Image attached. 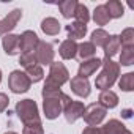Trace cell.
Segmentation results:
<instances>
[{
    "mask_svg": "<svg viewBox=\"0 0 134 134\" xmlns=\"http://www.w3.org/2000/svg\"><path fill=\"white\" fill-rule=\"evenodd\" d=\"M43 95V109L44 115L47 120H55L62 112L63 107L71 101L68 95H65L62 90H54V92H41Z\"/></svg>",
    "mask_w": 134,
    "mask_h": 134,
    "instance_id": "1",
    "label": "cell"
},
{
    "mask_svg": "<svg viewBox=\"0 0 134 134\" xmlns=\"http://www.w3.org/2000/svg\"><path fill=\"white\" fill-rule=\"evenodd\" d=\"M101 66L103 70L101 73L96 76V81H95V85L98 90L104 92V90H110V87L115 84L117 77L120 76V65L115 63L112 58H103L101 60Z\"/></svg>",
    "mask_w": 134,
    "mask_h": 134,
    "instance_id": "2",
    "label": "cell"
},
{
    "mask_svg": "<svg viewBox=\"0 0 134 134\" xmlns=\"http://www.w3.org/2000/svg\"><path fill=\"white\" fill-rule=\"evenodd\" d=\"M70 79V71L66 70V66L60 62H52L51 63V70L49 74L46 77L43 92H54V90H60V87L68 82Z\"/></svg>",
    "mask_w": 134,
    "mask_h": 134,
    "instance_id": "3",
    "label": "cell"
},
{
    "mask_svg": "<svg viewBox=\"0 0 134 134\" xmlns=\"http://www.w3.org/2000/svg\"><path fill=\"white\" fill-rule=\"evenodd\" d=\"M16 115L19 117V120L24 125H30V123H40V110L38 106L33 99H22L16 104Z\"/></svg>",
    "mask_w": 134,
    "mask_h": 134,
    "instance_id": "4",
    "label": "cell"
},
{
    "mask_svg": "<svg viewBox=\"0 0 134 134\" xmlns=\"http://www.w3.org/2000/svg\"><path fill=\"white\" fill-rule=\"evenodd\" d=\"M30 85H32V82L24 71H21V70L11 71V74L8 77V87L13 93H25V92H29Z\"/></svg>",
    "mask_w": 134,
    "mask_h": 134,
    "instance_id": "5",
    "label": "cell"
},
{
    "mask_svg": "<svg viewBox=\"0 0 134 134\" xmlns=\"http://www.w3.org/2000/svg\"><path fill=\"white\" fill-rule=\"evenodd\" d=\"M106 114H107V110H106L101 104L93 103V104H90V106L85 107L82 117H84V120H85V123H87L88 126H98V125L106 118Z\"/></svg>",
    "mask_w": 134,
    "mask_h": 134,
    "instance_id": "6",
    "label": "cell"
},
{
    "mask_svg": "<svg viewBox=\"0 0 134 134\" xmlns=\"http://www.w3.org/2000/svg\"><path fill=\"white\" fill-rule=\"evenodd\" d=\"M21 18H22V10L16 8V10L10 11L2 21H0V38L8 35V33H11V30H14V27L18 25Z\"/></svg>",
    "mask_w": 134,
    "mask_h": 134,
    "instance_id": "7",
    "label": "cell"
},
{
    "mask_svg": "<svg viewBox=\"0 0 134 134\" xmlns=\"http://www.w3.org/2000/svg\"><path fill=\"white\" fill-rule=\"evenodd\" d=\"M35 57L38 65H51L54 62V47L51 43L40 41L35 49Z\"/></svg>",
    "mask_w": 134,
    "mask_h": 134,
    "instance_id": "8",
    "label": "cell"
},
{
    "mask_svg": "<svg viewBox=\"0 0 134 134\" xmlns=\"http://www.w3.org/2000/svg\"><path fill=\"white\" fill-rule=\"evenodd\" d=\"M19 43H21V52L22 54H32V52H35V49L40 43V38L35 32L25 30L22 35H19Z\"/></svg>",
    "mask_w": 134,
    "mask_h": 134,
    "instance_id": "9",
    "label": "cell"
},
{
    "mask_svg": "<svg viewBox=\"0 0 134 134\" xmlns=\"http://www.w3.org/2000/svg\"><path fill=\"white\" fill-rule=\"evenodd\" d=\"M84 110H85L84 103H81V101H73V99H71L68 104L63 107V115H65V118H66V121H68V123H74L76 120H79V118L82 117Z\"/></svg>",
    "mask_w": 134,
    "mask_h": 134,
    "instance_id": "10",
    "label": "cell"
},
{
    "mask_svg": "<svg viewBox=\"0 0 134 134\" xmlns=\"http://www.w3.org/2000/svg\"><path fill=\"white\" fill-rule=\"evenodd\" d=\"M101 68V58L98 57H93L90 60H85L79 65V70H77V76L79 77H84V79H88L90 76H93L96 73V70Z\"/></svg>",
    "mask_w": 134,
    "mask_h": 134,
    "instance_id": "11",
    "label": "cell"
},
{
    "mask_svg": "<svg viewBox=\"0 0 134 134\" xmlns=\"http://www.w3.org/2000/svg\"><path fill=\"white\" fill-rule=\"evenodd\" d=\"M2 46L7 55H16L21 52V43H19V35L8 33L2 36Z\"/></svg>",
    "mask_w": 134,
    "mask_h": 134,
    "instance_id": "12",
    "label": "cell"
},
{
    "mask_svg": "<svg viewBox=\"0 0 134 134\" xmlns=\"http://www.w3.org/2000/svg\"><path fill=\"white\" fill-rule=\"evenodd\" d=\"M71 90H73L74 95H77L81 98H87L92 92L88 79H84V77H79V76H74L71 79Z\"/></svg>",
    "mask_w": 134,
    "mask_h": 134,
    "instance_id": "13",
    "label": "cell"
},
{
    "mask_svg": "<svg viewBox=\"0 0 134 134\" xmlns=\"http://www.w3.org/2000/svg\"><path fill=\"white\" fill-rule=\"evenodd\" d=\"M58 54L63 60H71L77 55V43L73 40H65L62 41L60 47H58Z\"/></svg>",
    "mask_w": 134,
    "mask_h": 134,
    "instance_id": "14",
    "label": "cell"
},
{
    "mask_svg": "<svg viewBox=\"0 0 134 134\" xmlns=\"http://www.w3.org/2000/svg\"><path fill=\"white\" fill-rule=\"evenodd\" d=\"M98 104H101L106 110L107 109H114L118 104V95L115 92H112V90H104V92L99 93Z\"/></svg>",
    "mask_w": 134,
    "mask_h": 134,
    "instance_id": "15",
    "label": "cell"
},
{
    "mask_svg": "<svg viewBox=\"0 0 134 134\" xmlns=\"http://www.w3.org/2000/svg\"><path fill=\"white\" fill-rule=\"evenodd\" d=\"M66 33H68V40H81L85 36L87 33V24H81V22H71L70 25H66Z\"/></svg>",
    "mask_w": 134,
    "mask_h": 134,
    "instance_id": "16",
    "label": "cell"
},
{
    "mask_svg": "<svg viewBox=\"0 0 134 134\" xmlns=\"http://www.w3.org/2000/svg\"><path fill=\"white\" fill-rule=\"evenodd\" d=\"M62 24L55 19V18H46V19H43L41 21V30L46 33V35H49V36H54V35H58L60 33V27Z\"/></svg>",
    "mask_w": 134,
    "mask_h": 134,
    "instance_id": "17",
    "label": "cell"
},
{
    "mask_svg": "<svg viewBox=\"0 0 134 134\" xmlns=\"http://www.w3.org/2000/svg\"><path fill=\"white\" fill-rule=\"evenodd\" d=\"M121 47V43H120V38L118 35H110L107 43L104 44V57L106 58H112Z\"/></svg>",
    "mask_w": 134,
    "mask_h": 134,
    "instance_id": "18",
    "label": "cell"
},
{
    "mask_svg": "<svg viewBox=\"0 0 134 134\" xmlns=\"http://www.w3.org/2000/svg\"><path fill=\"white\" fill-rule=\"evenodd\" d=\"M77 55L82 62L90 60L96 55V47L90 43V41H84L81 44H77Z\"/></svg>",
    "mask_w": 134,
    "mask_h": 134,
    "instance_id": "19",
    "label": "cell"
},
{
    "mask_svg": "<svg viewBox=\"0 0 134 134\" xmlns=\"http://www.w3.org/2000/svg\"><path fill=\"white\" fill-rule=\"evenodd\" d=\"M104 7H106V11H107L110 19H118L125 13V7L121 5V2H118V0H109L107 3H104Z\"/></svg>",
    "mask_w": 134,
    "mask_h": 134,
    "instance_id": "20",
    "label": "cell"
},
{
    "mask_svg": "<svg viewBox=\"0 0 134 134\" xmlns=\"http://www.w3.org/2000/svg\"><path fill=\"white\" fill-rule=\"evenodd\" d=\"M101 129V134H121L126 128H125V125L120 121V120H117V118H112V120H109L103 128H99Z\"/></svg>",
    "mask_w": 134,
    "mask_h": 134,
    "instance_id": "21",
    "label": "cell"
},
{
    "mask_svg": "<svg viewBox=\"0 0 134 134\" xmlns=\"http://www.w3.org/2000/svg\"><path fill=\"white\" fill-rule=\"evenodd\" d=\"M76 7H77L76 0H63V2H58V10L65 19H71L74 16Z\"/></svg>",
    "mask_w": 134,
    "mask_h": 134,
    "instance_id": "22",
    "label": "cell"
},
{
    "mask_svg": "<svg viewBox=\"0 0 134 134\" xmlns=\"http://www.w3.org/2000/svg\"><path fill=\"white\" fill-rule=\"evenodd\" d=\"M109 36H110V35H109L104 29H96V30L92 33V40H90V43H92L95 47H104V44L107 43Z\"/></svg>",
    "mask_w": 134,
    "mask_h": 134,
    "instance_id": "23",
    "label": "cell"
},
{
    "mask_svg": "<svg viewBox=\"0 0 134 134\" xmlns=\"http://www.w3.org/2000/svg\"><path fill=\"white\" fill-rule=\"evenodd\" d=\"M93 21H95L96 25H106V24H109L110 18H109L104 5H98L95 8V11H93Z\"/></svg>",
    "mask_w": 134,
    "mask_h": 134,
    "instance_id": "24",
    "label": "cell"
},
{
    "mask_svg": "<svg viewBox=\"0 0 134 134\" xmlns=\"http://www.w3.org/2000/svg\"><path fill=\"white\" fill-rule=\"evenodd\" d=\"M74 18H76V22L87 24V22L90 21V13H88V8H87V5H84V3H79V2H77L76 11H74Z\"/></svg>",
    "mask_w": 134,
    "mask_h": 134,
    "instance_id": "25",
    "label": "cell"
},
{
    "mask_svg": "<svg viewBox=\"0 0 134 134\" xmlns=\"http://www.w3.org/2000/svg\"><path fill=\"white\" fill-rule=\"evenodd\" d=\"M132 63H134V46L123 47V49H121V54H120V63H118V65L131 66Z\"/></svg>",
    "mask_w": 134,
    "mask_h": 134,
    "instance_id": "26",
    "label": "cell"
},
{
    "mask_svg": "<svg viewBox=\"0 0 134 134\" xmlns=\"http://www.w3.org/2000/svg\"><path fill=\"white\" fill-rule=\"evenodd\" d=\"M24 73L27 74V77L30 79V82H40V81H43V77H44L43 68H41L40 65L30 66V68H27V70H25Z\"/></svg>",
    "mask_w": 134,
    "mask_h": 134,
    "instance_id": "27",
    "label": "cell"
},
{
    "mask_svg": "<svg viewBox=\"0 0 134 134\" xmlns=\"http://www.w3.org/2000/svg\"><path fill=\"white\" fill-rule=\"evenodd\" d=\"M118 87L123 92H132L134 90V73H126L120 77Z\"/></svg>",
    "mask_w": 134,
    "mask_h": 134,
    "instance_id": "28",
    "label": "cell"
},
{
    "mask_svg": "<svg viewBox=\"0 0 134 134\" xmlns=\"http://www.w3.org/2000/svg\"><path fill=\"white\" fill-rule=\"evenodd\" d=\"M120 38V43L123 47H129V46H134V29L132 27H128L121 32V35H118Z\"/></svg>",
    "mask_w": 134,
    "mask_h": 134,
    "instance_id": "29",
    "label": "cell"
},
{
    "mask_svg": "<svg viewBox=\"0 0 134 134\" xmlns=\"http://www.w3.org/2000/svg\"><path fill=\"white\" fill-rule=\"evenodd\" d=\"M19 63H21V66H22L24 70L30 68V66L38 65L36 57H35V52H32V54H21V57H19Z\"/></svg>",
    "mask_w": 134,
    "mask_h": 134,
    "instance_id": "30",
    "label": "cell"
},
{
    "mask_svg": "<svg viewBox=\"0 0 134 134\" xmlns=\"http://www.w3.org/2000/svg\"><path fill=\"white\" fill-rule=\"evenodd\" d=\"M22 134H44V129H43V125H41V121H40V123H30V125H24Z\"/></svg>",
    "mask_w": 134,
    "mask_h": 134,
    "instance_id": "31",
    "label": "cell"
},
{
    "mask_svg": "<svg viewBox=\"0 0 134 134\" xmlns=\"http://www.w3.org/2000/svg\"><path fill=\"white\" fill-rule=\"evenodd\" d=\"M8 104H10V98L5 93H0V114H2L3 110H7Z\"/></svg>",
    "mask_w": 134,
    "mask_h": 134,
    "instance_id": "32",
    "label": "cell"
},
{
    "mask_svg": "<svg viewBox=\"0 0 134 134\" xmlns=\"http://www.w3.org/2000/svg\"><path fill=\"white\" fill-rule=\"evenodd\" d=\"M82 134H101V129L96 128V126H87V128L82 131Z\"/></svg>",
    "mask_w": 134,
    "mask_h": 134,
    "instance_id": "33",
    "label": "cell"
},
{
    "mask_svg": "<svg viewBox=\"0 0 134 134\" xmlns=\"http://www.w3.org/2000/svg\"><path fill=\"white\" fill-rule=\"evenodd\" d=\"M121 117L123 118H131L132 117V110L131 109H123L121 110Z\"/></svg>",
    "mask_w": 134,
    "mask_h": 134,
    "instance_id": "34",
    "label": "cell"
},
{
    "mask_svg": "<svg viewBox=\"0 0 134 134\" xmlns=\"http://www.w3.org/2000/svg\"><path fill=\"white\" fill-rule=\"evenodd\" d=\"M121 134H132V132H131V131H129V129H125V131H123V132H121Z\"/></svg>",
    "mask_w": 134,
    "mask_h": 134,
    "instance_id": "35",
    "label": "cell"
},
{
    "mask_svg": "<svg viewBox=\"0 0 134 134\" xmlns=\"http://www.w3.org/2000/svg\"><path fill=\"white\" fill-rule=\"evenodd\" d=\"M5 134H18V132H13V131H8V132H5Z\"/></svg>",
    "mask_w": 134,
    "mask_h": 134,
    "instance_id": "36",
    "label": "cell"
},
{
    "mask_svg": "<svg viewBox=\"0 0 134 134\" xmlns=\"http://www.w3.org/2000/svg\"><path fill=\"white\" fill-rule=\"evenodd\" d=\"M0 82H2V70H0Z\"/></svg>",
    "mask_w": 134,
    "mask_h": 134,
    "instance_id": "37",
    "label": "cell"
}]
</instances>
